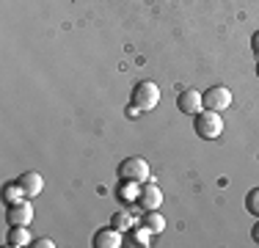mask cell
<instances>
[{
	"mask_svg": "<svg viewBox=\"0 0 259 248\" xmlns=\"http://www.w3.org/2000/svg\"><path fill=\"white\" fill-rule=\"evenodd\" d=\"M121 201H138V193H135V182H124L119 190Z\"/></svg>",
	"mask_w": 259,
	"mask_h": 248,
	"instance_id": "obj_15",
	"label": "cell"
},
{
	"mask_svg": "<svg viewBox=\"0 0 259 248\" xmlns=\"http://www.w3.org/2000/svg\"><path fill=\"white\" fill-rule=\"evenodd\" d=\"M144 226L149 229L152 234H160V232H165V218L157 213V210H146V215H144Z\"/></svg>",
	"mask_w": 259,
	"mask_h": 248,
	"instance_id": "obj_10",
	"label": "cell"
},
{
	"mask_svg": "<svg viewBox=\"0 0 259 248\" xmlns=\"http://www.w3.org/2000/svg\"><path fill=\"white\" fill-rule=\"evenodd\" d=\"M160 102V89L152 80H141V83H135L133 89V105L138 110H155Z\"/></svg>",
	"mask_w": 259,
	"mask_h": 248,
	"instance_id": "obj_3",
	"label": "cell"
},
{
	"mask_svg": "<svg viewBox=\"0 0 259 248\" xmlns=\"http://www.w3.org/2000/svg\"><path fill=\"white\" fill-rule=\"evenodd\" d=\"M149 237H152V232L144 226L141 232H135V234H133V243H135V245H149Z\"/></svg>",
	"mask_w": 259,
	"mask_h": 248,
	"instance_id": "obj_16",
	"label": "cell"
},
{
	"mask_svg": "<svg viewBox=\"0 0 259 248\" xmlns=\"http://www.w3.org/2000/svg\"><path fill=\"white\" fill-rule=\"evenodd\" d=\"M6 221L11 226H28L33 221V204L28 201H20V204H9V213H6Z\"/></svg>",
	"mask_w": 259,
	"mask_h": 248,
	"instance_id": "obj_5",
	"label": "cell"
},
{
	"mask_svg": "<svg viewBox=\"0 0 259 248\" xmlns=\"http://www.w3.org/2000/svg\"><path fill=\"white\" fill-rule=\"evenodd\" d=\"M17 182L22 185V190H25L28 198H36V196L41 193V188H45V179H41L39 171H25L20 179H17Z\"/></svg>",
	"mask_w": 259,
	"mask_h": 248,
	"instance_id": "obj_7",
	"label": "cell"
},
{
	"mask_svg": "<svg viewBox=\"0 0 259 248\" xmlns=\"http://www.w3.org/2000/svg\"><path fill=\"white\" fill-rule=\"evenodd\" d=\"M3 198H6V204H20V201H25V190H22V185L20 182H9L3 188Z\"/></svg>",
	"mask_w": 259,
	"mask_h": 248,
	"instance_id": "obj_12",
	"label": "cell"
},
{
	"mask_svg": "<svg viewBox=\"0 0 259 248\" xmlns=\"http://www.w3.org/2000/svg\"><path fill=\"white\" fill-rule=\"evenodd\" d=\"M121 245V232L119 229H100L94 234V248H119Z\"/></svg>",
	"mask_w": 259,
	"mask_h": 248,
	"instance_id": "obj_9",
	"label": "cell"
},
{
	"mask_svg": "<svg viewBox=\"0 0 259 248\" xmlns=\"http://www.w3.org/2000/svg\"><path fill=\"white\" fill-rule=\"evenodd\" d=\"M30 245H36V248H55V243L50 237H39V240H33Z\"/></svg>",
	"mask_w": 259,
	"mask_h": 248,
	"instance_id": "obj_17",
	"label": "cell"
},
{
	"mask_svg": "<svg viewBox=\"0 0 259 248\" xmlns=\"http://www.w3.org/2000/svg\"><path fill=\"white\" fill-rule=\"evenodd\" d=\"M256 77H259V64H256Z\"/></svg>",
	"mask_w": 259,
	"mask_h": 248,
	"instance_id": "obj_20",
	"label": "cell"
},
{
	"mask_svg": "<svg viewBox=\"0 0 259 248\" xmlns=\"http://www.w3.org/2000/svg\"><path fill=\"white\" fill-rule=\"evenodd\" d=\"M251 50H254V55L259 58V30L254 33V39H251Z\"/></svg>",
	"mask_w": 259,
	"mask_h": 248,
	"instance_id": "obj_18",
	"label": "cell"
},
{
	"mask_svg": "<svg viewBox=\"0 0 259 248\" xmlns=\"http://www.w3.org/2000/svg\"><path fill=\"white\" fill-rule=\"evenodd\" d=\"M110 221H113L110 226L119 229V232H130V229H133V215H130V213H116Z\"/></svg>",
	"mask_w": 259,
	"mask_h": 248,
	"instance_id": "obj_13",
	"label": "cell"
},
{
	"mask_svg": "<svg viewBox=\"0 0 259 248\" xmlns=\"http://www.w3.org/2000/svg\"><path fill=\"white\" fill-rule=\"evenodd\" d=\"M193 130L199 138L204 141H215L221 138V133H224V119H221L218 110H199L193 119Z\"/></svg>",
	"mask_w": 259,
	"mask_h": 248,
	"instance_id": "obj_1",
	"label": "cell"
},
{
	"mask_svg": "<svg viewBox=\"0 0 259 248\" xmlns=\"http://www.w3.org/2000/svg\"><path fill=\"white\" fill-rule=\"evenodd\" d=\"M177 108L182 110V113L188 116H196L201 108H204V102H201V94L196 89H185L180 97H177Z\"/></svg>",
	"mask_w": 259,
	"mask_h": 248,
	"instance_id": "obj_6",
	"label": "cell"
},
{
	"mask_svg": "<svg viewBox=\"0 0 259 248\" xmlns=\"http://www.w3.org/2000/svg\"><path fill=\"white\" fill-rule=\"evenodd\" d=\"M201 102H204V110H226L232 105V91L226 86H212L201 94Z\"/></svg>",
	"mask_w": 259,
	"mask_h": 248,
	"instance_id": "obj_4",
	"label": "cell"
},
{
	"mask_svg": "<svg viewBox=\"0 0 259 248\" xmlns=\"http://www.w3.org/2000/svg\"><path fill=\"white\" fill-rule=\"evenodd\" d=\"M30 243H33V240H30L28 226H11V232H9V245L20 248V245H30Z\"/></svg>",
	"mask_w": 259,
	"mask_h": 248,
	"instance_id": "obj_11",
	"label": "cell"
},
{
	"mask_svg": "<svg viewBox=\"0 0 259 248\" xmlns=\"http://www.w3.org/2000/svg\"><path fill=\"white\" fill-rule=\"evenodd\" d=\"M245 207H248V213L254 215V218H259V188H254L248 193V198H245Z\"/></svg>",
	"mask_w": 259,
	"mask_h": 248,
	"instance_id": "obj_14",
	"label": "cell"
},
{
	"mask_svg": "<svg viewBox=\"0 0 259 248\" xmlns=\"http://www.w3.org/2000/svg\"><path fill=\"white\" fill-rule=\"evenodd\" d=\"M119 177L121 182H135V185H144L152 179L149 174V163L144 157H127L119 163Z\"/></svg>",
	"mask_w": 259,
	"mask_h": 248,
	"instance_id": "obj_2",
	"label": "cell"
},
{
	"mask_svg": "<svg viewBox=\"0 0 259 248\" xmlns=\"http://www.w3.org/2000/svg\"><path fill=\"white\" fill-rule=\"evenodd\" d=\"M251 237H254V243H259V221L254 223V229H251Z\"/></svg>",
	"mask_w": 259,
	"mask_h": 248,
	"instance_id": "obj_19",
	"label": "cell"
},
{
	"mask_svg": "<svg viewBox=\"0 0 259 248\" xmlns=\"http://www.w3.org/2000/svg\"><path fill=\"white\" fill-rule=\"evenodd\" d=\"M138 201H141V207L144 210H157L160 204H163V193H160V188L157 185H146L144 182V188H141V193H138Z\"/></svg>",
	"mask_w": 259,
	"mask_h": 248,
	"instance_id": "obj_8",
	"label": "cell"
}]
</instances>
